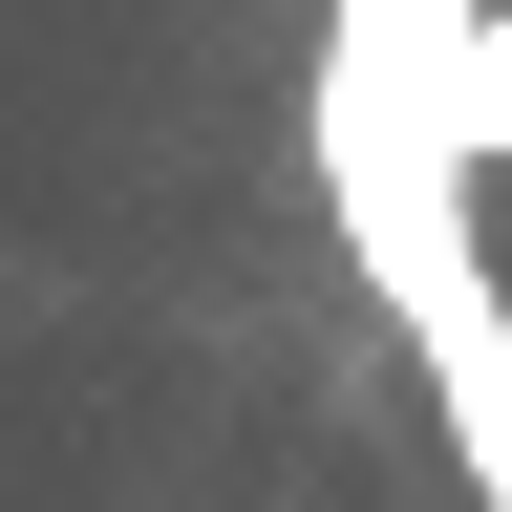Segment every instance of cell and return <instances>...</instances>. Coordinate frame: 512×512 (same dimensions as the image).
I'll use <instances>...</instances> for the list:
<instances>
[{"mask_svg":"<svg viewBox=\"0 0 512 512\" xmlns=\"http://www.w3.org/2000/svg\"><path fill=\"white\" fill-rule=\"evenodd\" d=\"M384 320H406V363H427L448 448H470V491L512 512V299H491V256H448V278H406Z\"/></svg>","mask_w":512,"mask_h":512,"instance_id":"1","label":"cell"},{"mask_svg":"<svg viewBox=\"0 0 512 512\" xmlns=\"http://www.w3.org/2000/svg\"><path fill=\"white\" fill-rule=\"evenodd\" d=\"M448 171H512V0L448 43Z\"/></svg>","mask_w":512,"mask_h":512,"instance_id":"2","label":"cell"}]
</instances>
